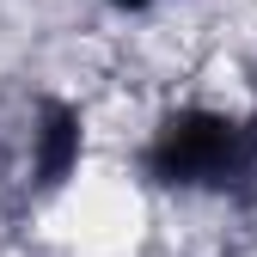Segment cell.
Wrapping results in <instances>:
<instances>
[{
  "label": "cell",
  "mask_w": 257,
  "mask_h": 257,
  "mask_svg": "<svg viewBox=\"0 0 257 257\" xmlns=\"http://www.w3.org/2000/svg\"><path fill=\"white\" fill-rule=\"evenodd\" d=\"M257 172V128L220 110H178L147 141V178L178 190H233Z\"/></svg>",
  "instance_id": "1"
},
{
  "label": "cell",
  "mask_w": 257,
  "mask_h": 257,
  "mask_svg": "<svg viewBox=\"0 0 257 257\" xmlns=\"http://www.w3.org/2000/svg\"><path fill=\"white\" fill-rule=\"evenodd\" d=\"M80 159V116L68 104H43V141H37V178L61 184Z\"/></svg>",
  "instance_id": "2"
},
{
  "label": "cell",
  "mask_w": 257,
  "mask_h": 257,
  "mask_svg": "<svg viewBox=\"0 0 257 257\" xmlns=\"http://www.w3.org/2000/svg\"><path fill=\"white\" fill-rule=\"evenodd\" d=\"M110 7H128V13H141V7H153V0H110Z\"/></svg>",
  "instance_id": "3"
}]
</instances>
